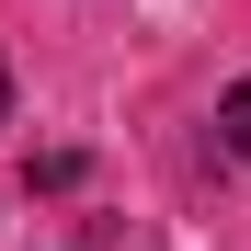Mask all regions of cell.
I'll list each match as a JSON object with an SVG mask.
<instances>
[{
	"mask_svg": "<svg viewBox=\"0 0 251 251\" xmlns=\"http://www.w3.org/2000/svg\"><path fill=\"white\" fill-rule=\"evenodd\" d=\"M0 114H12V69H0Z\"/></svg>",
	"mask_w": 251,
	"mask_h": 251,
	"instance_id": "cell-2",
	"label": "cell"
},
{
	"mask_svg": "<svg viewBox=\"0 0 251 251\" xmlns=\"http://www.w3.org/2000/svg\"><path fill=\"white\" fill-rule=\"evenodd\" d=\"M217 137H228V149H240V160H251V80H240V92H228V103H217Z\"/></svg>",
	"mask_w": 251,
	"mask_h": 251,
	"instance_id": "cell-1",
	"label": "cell"
}]
</instances>
